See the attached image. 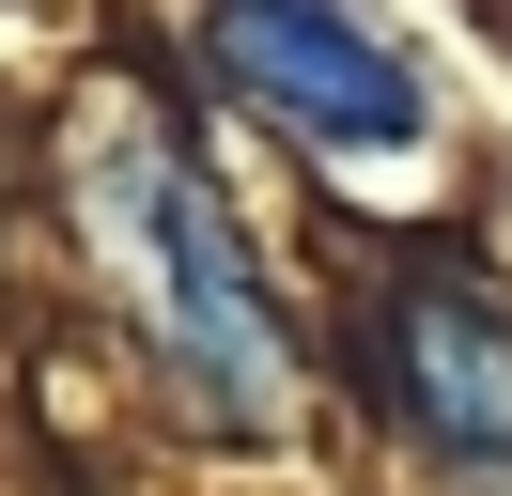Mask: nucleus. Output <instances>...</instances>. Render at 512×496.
<instances>
[{"mask_svg": "<svg viewBox=\"0 0 512 496\" xmlns=\"http://www.w3.org/2000/svg\"><path fill=\"white\" fill-rule=\"evenodd\" d=\"M202 62L249 93L264 124H295L311 155H419L435 93L357 0H202Z\"/></svg>", "mask_w": 512, "mask_h": 496, "instance_id": "f03ea898", "label": "nucleus"}, {"mask_svg": "<svg viewBox=\"0 0 512 496\" xmlns=\"http://www.w3.org/2000/svg\"><path fill=\"white\" fill-rule=\"evenodd\" d=\"M94 202H109V264L140 279V310H156V341L187 357V388L218 403V419H280L295 341H280V295H264L249 233L218 217V186L171 140H109Z\"/></svg>", "mask_w": 512, "mask_h": 496, "instance_id": "f257e3e1", "label": "nucleus"}, {"mask_svg": "<svg viewBox=\"0 0 512 496\" xmlns=\"http://www.w3.org/2000/svg\"><path fill=\"white\" fill-rule=\"evenodd\" d=\"M388 388H404V419L435 450L497 465L512 450V310L481 279H404L388 295Z\"/></svg>", "mask_w": 512, "mask_h": 496, "instance_id": "7ed1b4c3", "label": "nucleus"}]
</instances>
